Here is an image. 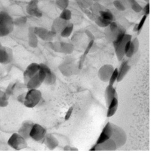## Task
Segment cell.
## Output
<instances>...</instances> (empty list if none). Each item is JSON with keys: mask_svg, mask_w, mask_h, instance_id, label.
<instances>
[{"mask_svg": "<svg viewBox=\"0 0 154 154\" xmlns=\"http://www.w3.org/2000/svg\"><path fill=\"white\" fill-rule=\"evenodd\" d=\"M131 39L132 35L124 32L119 34L113 42L115 53L118 61H121L125 57L126 43Z\"/></svg>", "mask_w": 154, "mask_h": 154, "instance_id": "obj_1", "label": "cell"}, {"mask_svg": "<svg viewBox=\"0 0 154 154\" xmlns=\"http://www.w3.org/2000/svg\"><path fill=\"white\" fill-rule=\"evenodd\" d=\"M14 21L7 12H0V37H5L12 32Z\"/></svg>", "mask_w": 154, "mask_h": 154, "instance_id": "obj_2", "label": "cell"}, {"mask_svg": "<svg viewBox=\"0 0 154 154\" xmlns=\"http://www.w3.org/2000/svg\"><path fill=\"white\" fill-rule=\"evenodd\" d=\"M42 99V94L37 89H30L26 93L24 105L28 108H32L38 105Z\"/></svg>", "mask_w": 154, "mask_h": 154, "instance_id": "obj_3", "label": "cell"}, {"mask_svg": "<svg viewBox=\"0 0 154 154\" xmlns=\"http://www.w3.org/2000/svg\"><path fill=\"white\" fill-rule=\"evenodd\" d=\"M112 134L110 138L116 143L117 149L124 146L127 142V134L125 130L119 126L112 123Z\"/></svg>", "mask_w": 154, "mask_h": 154, "instance_id": "obj_4", "label": "cell"}, {"mask_svg": "<svg viewBox=\"0 0 154 154\" xmlns=\"http://www.w3.org/2000/svg\"><path fill=\"white\" fill-rule=\"evenodd\" d=\"M8 146L17 151L23 150L28 147L26 140L17 132L12 134L8 141Z\"/></svg>", "mask_w": 154, "mask_h": 154, "instance_id": "obj_5", "label": "cell"}, {"mask_svg": "<svg viewBox=\"0 0 154 154\" xmlns=\"http://www.w3.org/2000/svg\"><path fill=\"white\" fill-rule=\"evenodd\" d=\"M106 37H108V39L113 42L119 34L122 32H126L125 29L122 27L119 26L114 21H112L109 25L106 27Z\"/></svg>", "mask_w": 154, "mask_h": 154, "instance_id": "obj_6", "label": "cell"}, {"mask_svg": "<svg viewBox=\"0 0 154 154\" xmlns=\"http://www.w3.org/2000/svg\"><path fill=\"white\" fill-rule=\"evenodd\" d=\"M47 131L45 127L38 123H34L30 133V137L35 141L40 142L45 137Z\"/></svg>", "mask_w": 154, "mask_h": 154, "instance_id": "obj_7", "label": "cell"}, {"mask_svg": "<svg viewBox=\"0 0 154 154\" xmlns=\"http://www.w3.org/2000/svg\"><path fill=\"white\" fill-rule=\"evenodd\" d=\"M34 30L37 37L42 40L47 42H52L53 41L54 36L56 35L54 32L51 30H48L47 29L42 27H34Z\"/></svg>", "mask_w": 154, "mask_h": 154, "instance_id": "obj_8", "label": "cell"}, {"mask_svg": "<svg viewBox=\"0 0 154 154\" xmlns=\"http://www.w3.org/2000/svg\"><path fill=\"white\" fill-rule=\"evenodd\" d=\"M114 68L113 66L112 65L106 64L103 65L98 71V77L100 79V80L103 82H109L110 76L114 71Z\"/></svg>", "mask_w": 154, "mask_h": 154, "instance_id": "obj_9", "label": "cell"}, {"mask_svg": "<svg viewBox=\"0 0 154 154\" xmlns=\"http://www.w3.org/2000/svg\"><path fill=\"white\" fill-rule=\"evenodd\" d=\"M117 149V145L111 138L99 144H95L90 149V151H115Z\"/></svg>", "mask_w": 154, "mask_h": 154, "instance_id": "obj_10", "label": "cell"}, {"mask_svg": "<svg viewBox=\"0 0 154 154\" xmlns=\"http://www.w3.org/2000/svg\"><path fill=\"white\" fill-rule=\"evenodd\" d=\"M39 69L40 64L37 63H32L29 65L23 73L25 84L29 81L30 78H32L38 72Z\"/></svg>", "mask_w": 154, "mask_h": 154, "instance_id": "obj_11", "label": "cell"}, {"mask_svg": "<svg viewBox=\"0 0 154 154\" xmlns=\"http://www.w3.org/2000/svg\"><path fill=\"white\" fill-rule=\"evenodd\" d=\"M26 12L30 16L41 17L42 12L38 7V0H31L26 6Z\"/></svg>", "mask_w": 154, "mask_h": 154, "instance_id": "obj_12", "label": "cell"}, {"mask_svg": "<svg viewBox=\"0 0 154 154\" xmlns=\"http://www.w3.org/2000/svg\"><path fill=\"white\" fill-rule=\"evenodd\" d=\"M112 134V126L110 122H108L103 128L101 131V134L98 137L96 144L100 143L101 142H104L107 140L111 137Z\"/></svg>", "mask_w": 154, "mask_h": 154, "instance_id": "obj_13", "label": "cell"}, {"mask_svg": "<svg viewBox=\"0 0 154 154\" xmlns=\"http://www.w3.org/2000/svg\"><path fill=\"white\" fill-rule=\"evenodd\" d=\"M13 55L11 49L4 47H0V63L3 65L8 64L12 61Z\"/></svg>", "mask_w": 154, "mask_h": 154, "instance_id": "obj_14", "label": "cell"}, {"mask_svg": "<svg viewBox=\"0 0 154 154\" xmlns=\"http://www.w3.org/2000/svg\"><path fill=\"white\" fill-rule=\"evenodd\" d=\"M34 123L32 121H25L23 123L20 128L18 130L17 133L20 134L21 136H23L26 140H28L30 137V133Z\"/></svg>", "mask_w": 154, "mask_h": 154, "instance_id": "obj_15", "label": "cell"}, {"mask_svg": "<svg viewBox=\"0 0 154 154\" xmlns=\"http://www.w3.org/2000/svg\"><path fill=\"white\" fill-rule=\"evenodd\" d=\"M69 23V21H66L62 19L60 17L56 18L53 21L52 25L51 31L54 32L56 34L58 33H61L63 29L65 28L66 26Z\"/></svg>", "mask_w": 154, "mask_h": 154, "instance_id": "obj_16", "label": "cell"}, {"mask_svg": "<svg viewBox=\"0 0 154 154\" xmlns=\"http://www.w3.org/2000/svg\"><path fill=\"white\" fill-rule=\"evenodd\" d=\"M41 66L44 69L45 72V78L44 83L47 85H52L55 83L56 81V76L55 73L51 71L48 66L47 65L41 63Z\"/></svg>", "mask_w": 154, "mask_h": 154, "instance_id": "obj_17", "label": "cell"}, {"mask_svg": "<svg viewBox=\"0 0 154 154\" xmlns=\"http://www.w3.org/2000/svg\"><path fill=\"white\" fill-rule=\"evenodd\" d=\"M43 141L49 150H54L59 145V141L52 134H46Z\"/></svg>", "mask_w": 154, "mask_h": 154, "instance_id": "obj_18", "label": "cell"}, {"mask_svg": "<svg viewBox=\"0 0 154 154\" xmlns=\"http://www.w3.org/2000/svg\"><path fill=\"white\" fill-rule=\"evenodd\" d=\"M43 83V82L42 81L39 76V73L38 72L35 75H34L29 80V81L25 84V85L29 90L37 89L41 86Z\"/></svg>", "mask_w": 154, "mask_h": 154, "instance_id": "obj_19", "label": "cell"}, {"mask_svg": "<svg viewBox=\"0 0 154 154\" xmlns=\"http://www.w3.org/2000/svg\"><path fill=\"white\" fill-rule=\"evenodd\" d=\"M115 97H117V93L116 89L114 88L113 85L109 84V85H108V86L106 88L105 92L106 104L107 107Z\"/></svg>", "mask_w": 154, "mask_h": 154, "instance_id": "obj_20", "label": "cell"}, {"mask_svg": "<svg viewBox=\"0 0 154 154\" xmlns=\"http://www.w3.org/2000/svg\"><path fill=\"white\" fill-rule=\"evenodd\" d=\"M131 67L128 65V61H125L123 62L119 69H118V82H121L123 80V79L126 76V75L129 72Z\"/></svg>", "mask_w": 154, "mask_h": 154, "instance_id": "obj_21", "label": "cell"}, {"mask_svg": "<svg viewBox=\"0 0 154 154\" xmlns=\"http://www.w3.org/2000/svg\"><path fill=\"white\" fill-rule=\"evenodd\" d=\"M139 45L140 43L137 38H135L133 40H131L130 48L125 54L126 57L131 58L134 54L137 53L139 48Z\"/></svg>", "mask_w": 154, "mask_h": 154, "instance_id": "obj_22", "label": "cell"}, {"mask_svg": "<svg viewBox=\"0 0 154 154\" xmlns=\"http://www.w3.org/2000/svg\"><path fill=\"white\" fill-rule=\"evenodd\" d=\"M28 44L32 48H37L38 45V39L34 32V28L30 27L28 30Z\"/></svg>", "mask_w": 154, "mask_h": 154, "instance_id": "obj_23", "label": "cell"}, {"mask_svg": "<svg viewBox=\"0 0 154 154\" xmlns=\"http://www.w3.org/2000/svg\"><path fill=\"white\" fill-rule=\"evenodd\" d=\"M118 106V100L117 97H115L111 101L109 105L108 106V110L106 116L107 117H111L116 114Z\"/></svg>", "mask_w": 154, "mask_h": 154, "instance_id": "obj_24", "label": "cell"}, {"mask_svg": "<svg viewBox=\"0 0 154 154\" xmlns=\"http://www.w3.org/2000/svg\"><path fill=\"white\" fill-rule=\"evenodd\" d=\"M59 69L61 71V73L66 76H69V75H72V72L73 71L72 65L69 64L67 62H65L64 63H62V65H60Z\"/></svg>", "mask_w": 154, "mask_h": 154, "instance_id": "obj_25", "label": "cell"}, {"mask_svg": "<svg viewBox=\"0 0 154 154\" xmlns=\"http://www.w3.org/2000/svg\"><path fill=\"white\" fill-rule=\"evenodd\" d=\"M74 47L73 45L69 43L61 42V53L69 54L73 52Z\"/></svg>", "mask_w": 154, "mask_h": 154, "instance_id": "obj_26", "label": "cell"}, {"mask_svg": "<svg viewBox=\"0 0 154 154\" xmlns=\"http://www.w3.org/2000/svg\"><path fill=\"white\" fill-rule=\"evenodd\" d=\"M73 24L71 23H69L66 26V27L63 29V30L60 33L61 37H63V38L69 37L73 32Z\"/></svg>", "mask_w": 154, "mask_h": 154, "instance_id": "obj_27", "label": "cell"}, {"mask_svg": "<svg viewBox=\"0 0 154 154\" xmlns=\"http://www.w3.org/2000/svg\"><path fill=\"white\" fill-rule=\"evenodd\" d=\"M8 105V94L0 90V108H5Z\"/></svg>", "mask_w": 154, "mask_h": 154, "instance_id": "obj_28", "label": "cell"}, {"mask_svg": "<svg viewBox=\"0 0 154 154\" xmlns=\"http://www.w3.org/2000/svg\"><path fill=\"white\" fill-rule=\"evenodd\" d=\"M95 23L100 27L101 28H106L109 25L110 23L112 21H110L107 20L103 18H102L101 16H98L97 18L95 19Z\"/></svg>", "mask_w": 154, "mask_h": 154, "instance_id": "obj_29", "label": "cell"}, {"mask_svg": "<svg viewBox=\"0 0 154 154\" xmlns=\"http://www.w3.org/2000/svg\"><path fill=\"white\" fill-rule=\"evenodd\" d=\"M130 8L136 12H141L142 10V8L136 0H128Z\"/></svg>", "mask_w": 154, "mask_h": 154, "instance_id": "obj_30", "label": "cell"}, {"mask_svg": "<svg viewBox=\"0 0 154 154\" xmlns=\"http://www.w3.org/2000/svg\"><path fill=\"white\" fill-rule=\"evenodd\" d=\"M60 17L63 20L69 21L72 17V12L69 9L65 8L62 10Z\"/></svg>", "mask_w": 154, "mask_h": 154, "instance_id": "obj_31", "label": "cell"}, {"mask_svg": "<svg viewBox=\"0 0 154 154\" xmlns=\"http://www.w3.org/2000/svg\"><path fill=\"white\" fill-rule=\"evenodd\" d=\"M99 14H100V16H101L102 18H103L106 20L110 21H113V20L114 17L113 14L108 11H100Z\"/></svg>", "mask_w": 154, "mask_h": 154, "instance_id": "obj_32", "label": "cell"}, {"mask_svg": "<svg viewBox=\"0 0 154 154\" xmlns=\"http://www.w3.org/2000/svg\"><path fill=\"white\" fill-rule=\"evenodd\" d=\"M118 77V69L117 68H116V69H114V71L110 76L109 81V84L113 85L115 82L117 81Z\"/></svg>", "mask_w": 154, "mask_h": 154, "instance_id": "obj_33", "label": "cell"}, {"mask_svg": "<svg viewBox=\"0 0 154 154\" xmlns=\"http://www.w3.org/2000/svg\"><path fill=\"white\" fill-rule=\"evenodd\" d=\"M147 16L145 15H144L143 16H142V19H141V21H140V23H138V24L136 25V29H134V31L137 32L138 34H139V32H140V31L142 30V28L143 26V25H144L145 23Z\"/></svg>", "mask_w": 154, "mask_h": 154, "instance_id": "obj_34", "label": "cell"}, {"mask_svg": "<svg viewBox=\"0 0 154 154\" xmlns=\"http://www.w3.org/2000/svg\"><path fill=\"white\" fill-rule=\"evenodd\" d=\"M114 7L117 9L118 11H123L126 10V6L122 4V2L119 0H115L113 2Z\"/></svg>", "mask_w": 154, "mask_h": 154, "instance_id": "obj_35", "label": "cell"}, {"mask_svg": "<svg viewBox=\"0 0 154 154\" xmlns=\"http://www.w3.org/2000/svg\"><path fill=\"white\" fill-rule=\"evenodd\" d=\"M49 44L51 45V48L53 49L54 51L58 52V53H61V42H49Z\"/></svg>", "mask_w": 154, "mask_h": 154, "instance_id": "obj_36", "label": "cell"}, {"mask_svg": "<svg viewBox=\"0 0 154 154\" xmlns=\"http://www.w3.org/2000/svg\"><path fill=\"white\" fill-rule=\"evenodd\" d=\"M56 2L58 7L61 8L62 10L67 8L69 4L68 0H56Z\"/></svg>", "mask_w": 154, "mask_h": 154, "instance_id": "obj_37", "label": "cell"}, {"mask_svg": "<svg viewBox=\"0 0 154 154\" xmlns=\"http://www.w3.org/2000/svg\"><path fill=\"white\" fill-rule=\"evenodd\" d=\"M73 107H71L69 108V109L68 110V111L67 112V113L66 114L65 116V119L66 121H67L69 119V118L71 117L72 112H73Z\"/></svg>", "mask_w": 154, "mask_h": 154, "instance_id": "obj_38", "label": "cell"}, {"mask_svg": "<svg viewBox=\"0 0 154 154\" xmlns=\"http://www.w3.org/2000/svg\"><path fill=\"white\" fill-rule=\"evenodd\" d=\"M26 19L24 17H20L17 19H16L15 21H14V24L23 25L25 23Z\"/></svg>", "mask_w": 154, "mask_h": 154, "instance_id": "obj_39", "label": "cell"}, {"mask_svg": "<svg viewBox=\"0 0 154 154\" xmlns=\"http://www.w3.org/2000/svg\"><path fill=\"white\" fill-rule=\"evenodd\" d=\"M144 12L145 15H148L150 14V4L148 3L146 5V6L144 7V8H142V10Z\"/></svg>", "mask_w": 154, "mask_h": 154, "instance_id": "obj_40", "label": "cell"}, {"mask_svg": "<svg viewBox=\"0 0 154 154\" xmlns=\"http://www.w3.org/2000/svg\"><path fill=\"white\" fill-rule=\"evenodd\" d=\"M25 95H26V93L22 94L20 95L19 96H18V97H17V100L19 101L20 103H21L24 104V102L25 100Z\"/></svg>", "mask_w": 154, "mask_h": 154, "instance_id": "obj_41", "label": "cell"}, {"mask_svg": "<svg viewBox=\"0 0 154 154\" xmlns=\"http://www.w3.org/2000/svg\"><path fill=\"white\" fill-rule=\"evenodd\" d=\"M64 151H71V146L69 145H66L63 147Z\"/></svg>", "mask_w": 154, "mask_h": 154, "instance_id": "obj_42", "label": "cell"}, {"mask_svg": "<svg viewBox=\"0 0 154 154\" xmlns=\"http://www.w3.org/2000/svg\"><path fill=\"white\" fill-rule=\"evenodd\" d=\"M78 149L76 147H71V151H78Z\"/></svg>", "mask_w": 154, "mask_h": 154, "instance_id": "obj_43", "label": "cell"}, {"mask_svg": "<svg viewBox=\"0 0 154 154\" xmlns=\"http://www.w3.org/2000/svg\"><path fill=\"white\" fill-rule=\"evenodd\" d=\"M2 47V45H1V43H0V47Z\"/></svg>", "mask_w": 154, "mask_h": 154, "instance_id": "obj_44", "label": "cell"}, {"mask_svg": "<svg viewBox=\"0 0 154 154\" xmlns=\"http://www.w3.org/2000/svg\"><path fill=\"white\" fill-rule=\"evenodd\" d=\"M0 128H1V121H0Z\"/></svg>", "mask_w": 154, "mask_h": 154, "instance_id": "obj_45", "label": "cell"}]
</instances>
